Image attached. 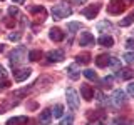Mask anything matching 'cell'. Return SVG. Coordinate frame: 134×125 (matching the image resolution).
Returning a JSON list of instances; mask_svg holds the SVG:
<instances>
[{
    "label": "cell",
    "mask_w": 134,
    "mask_h": 125,
    "mask_svg": "<svg viewBox=\"0 0 134 125\" xmlns=\"http://www.w3.org/2000/svg\"><path fill=\"white\" fill-rule=\"evenodd\" d=\"M70 14H72V8L67 5V3H59V5H54L52 7V17L55 20L67 18Z\"/></svg>",
    "instance_id": "cell-1"
},
{
    "label": "cell",
    "mask_w": 134,
    "mask_h": 125,
    "mask_svg": "<svg viewBox=\"0 0 134 125\" xmlns=\"http://www.w3.org/2000/svg\"><path fill=\"white\" fill-rule=\"evenodd\" d=\"M126 10V2L124 0H111L107 3V12L111 15H119Z\"/></svg>",
    "instance_id": "cell-2"
},
{
    "label": "cell",
    "mask_w": 134,
    "mask_h": 125,
    "mask_svg": "<svg viewBox=\"0 0 134 125\" xmlns=\"http://www.w3.org/2000/svg\"><path fill=\"white\" fill-rule=\"evenodd\" d=\"M25 58H27V50H25L24 47H17L14 52L10 53V62H12V65L22 64Z\"/></svg>",
    "instance_id": "cell-3"
},
{
    "label": "cell",
    "mask_w": 134,
    "mask_h": 125,
    "mask_svg": "<svg viewBox=\"0 0 134 125\" xmlns=\"http://www.w3.org/2000/svg\"><path fill=\"white\" fill-rule=\"evenodd\" d=\"M65 95H67V103L70 105V108H72V110H77V108H79V97H77V92H75L74 89H69Z\"/></svg>",
    "instance_id": "cell-4"
},
{
    "label": "cell",
    "mask_w": 134,
    "mask_h": 125,
    "mask_svg": "<svg viewBox=\"0 0 134 125\" xmlns=\"http://www.w3.org/2000/svg\"><path fill=\"white\" fill-rule=\"evenodd\" d=\"M94 35H92L91 32H82L81 37H79V45H82V47H89V45H94Z\"/></svg>",
    "instance_id": "cell-5"
},
{
    "label": "cell",
    "mask_w": 134,
    "mask_h": 125,
    "mask_svg": "<svg viewBox=\"0 0 134 125\" xmlns=\"http://www.w3.org/2000/svg\"><path fill=\"white\" fill-rule=\"evenodd\" d=\"M64 60V52L62 50H52V52L47 53V62L50 64H57V62Z\"/></svg>",
    "instance_id": "cell-6"
},
{
    "label": "cell",
    "mask_w": 134,
    "mask_h": 125,
    "mask_svg": "<svg viewBox=\"0 0 134 125\" xmlns=\"http://www.w3.org/2000/svg\"><path fill=\"white\" fill-rule=\"evenodd\" d=\"M99 10H100V5H97V3H96V5H89L82 10V15L86 17V18H94V17L99 14Z\"/></svg>",
    "instance_id": "cell-7"
},
{
    "label": "cell",
    "mask_w": 134,
    "mask_h": 125,
    "mask_svg": "<svg viewBox=\"0 0 134 125\" xmlns=\"http://www.w3.org/2000/svg\"><path fill=\"white\" fill-rule=\"evenodd\" d=\"M30 72H32L30 68H20V70H15V72H14V78H15L17 82H24V80H27V78H29Z\"/></svg>",
    "instance_id": "cell-8"
},
{
    "label": "cell",
    "mask_w": 134,
    "mask_h": 125,
    "mask_svg": "<svg viewBox=\"0 0 134 125\" xmlns=\"http://www.w3.org/2000/svg\"><path fill=\"white\" fill-rule=\"evenodd\" d=\"M112 102H114V105H117V107L124 105L126 103V93L122 90H116L114 95H112Z\"/></svg>",
    "instance_id": "cell-9"
},
{
    "label": "cell",
    "mask_w": 134,
    "mask_h": 125,
    "mask_svg": "<svg viewBox=\"0 0 134 125\" xmlns=\"http://www.w3.org/2000/svg\"><path fill=\"white\" fill-rule=\"evenodd\" d=\"M49 37H50V40H54V42H62L65 35H64V32H62L60 28H50Z\"/></svg>",
    "instance_id": "cell-10"
},
{
    "label": "cell",
    "mask_w": 134,
    "mask_h": 125,
    "mask_svg": "<svg viewBox=\"0 0 134 125\" xmlns=\"http://www.w3.org/2000/svg\"><path fill=\"white\" fill-rule=\"evenodd\" d=\"M81 95L84 100H92L94 98V90H92L91 85H82L81 87Z\"/></svg>",
    "instance_id": "cell-11"
},
{
    "label": "cell",
    "mask_w": 134,
    "mask_h": 125,
    "mask_svg": "<svg viewBox=\"0 0 134 125\" xmlns=\"http://www.w3.org/2000/svg\"><path fill=\"white\" fill-rule=\"evenodd\" d=\"M112 57L106 55V53H100V55H97V58H96V65L97 67H107L109 64H111Z\"/></svg>",
    "instance_id": "cell-12"
},
{
    "label": "cell",
    "mask_w": 134,
    "mask_h": 125,
    "mask_svg": "<svg viewBox=\"0 0 134 125\" xmlns=\"http://www.w3.org/2000/svg\"><path fill=\"white\" fill-rule=\"evenodd\" d=\"M50 120H52V112H50V110H44V112H40V117H39L40 125H49V123H50Z\"/></svg>",
    "instance_id": "cell-13"
},
{
    "label": "cell",
    "mask_w": 134,
    "mask_h": 125,
    "mask_svg": "<svg viewBox=\"0 0 134 125\" xmlns=\"http://www.w3.org/2000/svg\"><path fill=\"white\" fill-rule=\"evenodd\" d=\"M30 12H32V14H35V15H39V20H40V22H44L45 17H47V12H45V8H44V7H39V5H37V7H32Z\"/></svg>",
    "instance_id": "cell-14"
},
{
    "label": "cell",
    "mask_w": 134,
    "mask_h": 125,
    "mask_svg": "<svg viewBox=\"0 0 134 125\" xmlns=\"http://www.w3.org/2000/svg\"><path fill=\"white\" fill-rule=\"evenodd\" d=\"M29 122V118L27 117H14V118H8L7 120V125H25Z\"/></svg>",
    "instance_id": "cell-15"
},
{
    "label": "cell",
    "mask_w": 134,
    "mask_h": 125,
    "mask_svg": "<svg viewBox=\"0 0 134 125\" xmlns=\"http://www.w3.org/2000/svg\"><path fill=\"white\" fill-rule=\"evenodd\" d=\"M97 42L102 47H112V45H114V39H112L111 35H100Z\"/></svg>",
    "instance_id": "cell-16"
},
{
    "label": "cell",
    "mask_w": 134,
    "mask_h": 125,
    "mask_svg": "<svg viewBox=\"0 0 134 125\" xmlns=\"http://www.w3.org/2000/svg\"><path fill=\"white\" fill-rule=\"evenodd\" d=\"M67 73H69V77L74 78V80H77V78L81 77V72H79L77 65H69V67H67Z\"/></svg>",
    "instance_id": "cell-17"
},
{
    "label": "cell",
    "mask_w": 134,
    "mask_h": 125,
    "mask_svg": "<svg viewBox=\"0 0 134 125\" xmlns=\"http://www.w3.org/2000/svg\"><path fill=\"white\" fill-rule=\"evenodd\" d=\"M117 77L124 78V80H129V78H132V77H134V72H132L131 68H122V70H119Z\"/></svg>",
    "instance_id": "cell-18"
},
{
    "label": "cell",
    "mask_w": 134,
    "mask_h": 125,
    "mask_svg": "<svg viewBox=\"0 0 134 125\" xmlns=\"http://www.w3.org/2000/svg\"><path fill=\"white\" fill-rule=\"evenodd\" d=\"M75 58H77V62H79V64H82V65H87L91 62V55H89V53H79Z\"/></svg>",
    "instance_id": "cell-19"
},
{
    "label": "cell",
    "mask_w": 134,
    "mask_h": 125,
    "mask_svg": "<svg viewBox=\"0 0 134 125\" xmlns=\"http://www.w3.org/2000/svg\"><path fill=\"white\" fill-rule=\"evenodd\" d=\"M29 58H30L32 62L40 60V58H42V52H40V50H32V52L29 53Z\"/></svg>",
    "instance_id": "cell-20"
},
{
    "label": "cell",
    "mask_w": 134,
    "mask_h": 125,
    "mask_svg": "<svg viewBox=\"0 0 134 125\" xmlns=\"http://www.w3.org/2000/svg\"><path fill=\"white\" fill-rule=\"evenodd\" d=\"M132 22H134V12H132V14H129L124 20H121V27H127V25H131Z\"/></svg>",
    "instance_id": "cell-21"
},
{
    "label": "cell",
    "mask_w": 134,
    "mask_h": 125,
    "mask_svg": "<svg viewBox=\"0 0 134 125\" xmlns=\"http://www.w3.org/2000/svg\"><path fill=\"white\" fill-rule=\"evenodd\" d=\"M62 114H64V107H62V105H55V107H54V112H52V115L55 117V118H60V117H62Z\"/></svg>",
    "instance_id": "cell-22"
},
{
    "label": "cell",
    "mask_w": 134,
    "mask_h": 125,
    "mask_svg": "<svg viewBox=\"0 0 134 125\" xmlns=\"http://www.w3.org/2000/svg\"><path fill=\"white\" fill-rule=\"evenodd\" d=\"M124 62L126 64H129V65H132L134 64V52H127V53H124Z\"/></svg>",
    "instance_id": "cell-23"
},
{
    "label": "cell",
    "mask_w": 134,
    "mask_h": 125,
    "mask_svg": "<svg viewBox=\"0 0 134 125\" xmlns=\"http://www.w3.org/2000/svg\"><path fill=\"white\" fill-rule=\"evenodd\" d=\"M82 73H84V77H86V78H89V80H96V77H97L94 70H89V68H87V70H84Z\"/></svg>",
    "instance_id": "cell-24"
},
{
    "label": "cell",
    "mask_w": 134,
    "mask_h": 125,
    "mask_svg": "<svg viewBox=\"0 0 134 125\" xmlns=\"http://www.w3.org/2000/svg\"><path fill=\"white\" fill-rule=\"evenodd\" d=\"M67 28H69L70 32H74V30H81L82 25L79 23V22H70V23H67Z\"/></svg>",
    "instance_id": "cell-25"
},
{
    "label": "cell",
    "mask_w": 134,
    "mask_h": 125,
    "mask_svg": "<svg viewBox=\"0 0 134 125\" xmlns=\"http://www.w3.org/2000/svg\"><path fill=\"white\" fill-rule=\"evenodd\" d=\"M97 28H99V30H111V28H112V23L111 22H100L97 25Z\"/></svg>",
    "instance_id": "cell-26"
},
{
    "label": "cell",
    "mask_w": 134,
    "mask_h": 125,
    "mask_svg": "<svg viewBox=\"0 0 134 125\" xmlns=\"http://www.w3.org/2000/svg\"><path fill=\"white\" fill-rule=\"evenodd\" d=\"M112 80H114V77H104L102 80H100V83H102L104 87H111V83H112Z\"/></svg>",
    "instance_id": "cell-27"
},
{
    "label": "cell",
    "mask_w": 134,
    "mask_h": 125,
    "mask_svg": "<svg viewBox=\"0 0 134 125\" xmlns=\"http://www.w3.org/2000/svg\"><path fill=\"white\" fill-rule=\"evenodd\" d=\"M5 25H7L8 28L15 27V20H14V18H10V17H8V18H5Z\"/></svg>",
    "instance_id": "cell-28"
},
{
    "label": "cell",
    "mask_w": 134,
    "mask_h": 125,
    "mask_svg": "<svg viewBox=\"0 0 134 125\" xmlns=\"http://www.w3.org/2000/svg\"><path fill=\"white\" fill-rule=\"evenodd\" d=\"M8 87H10V82H7V80L0 82V92H2V90H5V89H8Z\"/></svg>",
    "instance_id": "cell-29"
},
{
    "label": "cell",
    "mask_w": 134,
    "mask_h": 125,
    "mask_svg": "<svg viewBox=\"0 0 134 125\" xmlns=\"http://www.w3.org/2000/svg\"><path fill=\"white\" fill-rule=\"evenodd\" d=\"M127 93H129V95H132V97H134V82H131V83L127 85Z\"/></svg>",
    "instance_id": "cell-30"
},
{
    "label": "cell",
    "mask_w": 134,
    "mask_h": 125,
    "mask_svg": "<svg viewBox=\"0 0 134 125\" xmlns=\"http://www.w3.org/2000/svg\"><path fill=\"white\" fill-rule=\"evenodd\" d=\"M20 33H8V40H19Z\"/></svg>",
    "instance_id": "cell-31"
},
{
    "label": "cell",
    "mask_w": 134,
    "mask_h": 125,
    "mask_svg": "<svg viewBox=\"0 0 134 125\" xmlns=\"http://www.w3.org/2000/svg\"><path fill=\"white\" fill-rule=\"evenodd\" d=\"M126 47H127V48H134V39H127V42H126Z\"/></svg>",
    "instance_id": "cell-32"
},
{
    "label": "cell",
    "mask_w": 134,
    "mask_h": 125,
    "mask_svg": "<svg viewBox=\"0 0 134 125\" xmlns=\"http://www.w3.org/2000/svg\"><path fill=\"white\" fill-rule=\"evenodd\" d=\"M8 14H10V15H17V14H19V8H17V7H10V8H8Z\"/></svg>",
    "instance_id": "cell-33"
},
{
    "label": "cell",
    "mask_w": 134,
    "mask_h": 125,
    "mask_svg": "<svg viewBox=\"0 0 134 125\" xmlns=\"http://www.w3.org/2000/svg\"><path fill=\"white\" fill-rule=\"evenodd\" d=\"M70 123H72V117H67V118L62 120V123H60V125H70Z\"/></svg>",
    "instance_id": "cell-34"
},
{
    "label": "cell",
    "mask_w": 134,
    "mask_h": 125,
    "mask_svg": "<svg viewBox=\"0 0 134 125\" xmlns=\"http://www.w3.org/2000/svg\"><path fill=\"white\" fill-rule=\"evenodd\" d=\"M5 77H7V72H5V68L0 65V78H5Z\"/></svg>",
    "instance_id": "cell-35"
},
{
    "label": "cell",
    "mask_w": 134,
    "mask_h": 125,
    "mask_svg": "<svg viewBox=\"0 0 134 125\" xmlns=\"http://www.w3.org/2000/svg\"><path fill=\"white\" fill-rule=\"evenodd\" d=\"M12 2H14V3H19V5H20V3H25V0H12Z\"/></svg>",
    "instance_id": "cell-36"
},
{
    "label": "cell",
    "mask_w": 134,
    "mask_h": 125,
    "mask_svg": "<svg viewBox=\"0 0 134 125\" xmlns=\"http://www.w3.org/2000/svg\"><path fill=\"white\" fill-rule=\"evenodd\" d=\"M116 123H117V125H126V123H124V120H122V122H121V120H116Z\"/></svg>",
    "instance_id": "cell-37"
},
{
    "label": "cell",
    "mask_w": 134,
    "mask_h": 125,
    "mask_svg": "<svg viewBox=\"0 0 134 125\" xmlns=\"http://www.w3.org/2000/svg\"><path fill=\"white\" fill-rule=\"evenodd\" d=\"M87 0H75V3H86Z\"/></svg>",
    "instance_id": "cell-38"
}]
</instances>
